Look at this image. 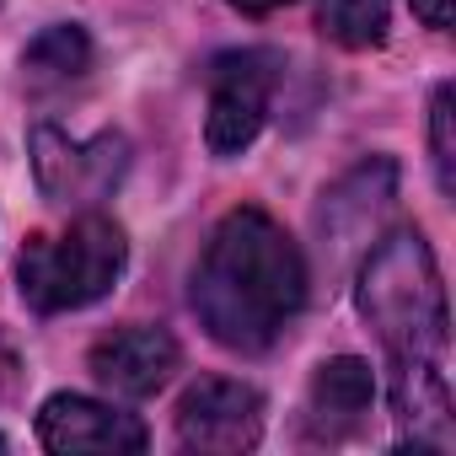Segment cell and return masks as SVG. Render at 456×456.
<instances>
[{"label":"cell","mask_w":456,"mask_h":456,"mask_svg":"<svg viewBox=\"0 0 456 456\" xmlns=\"http://www.w3.org/2000/svg\"><path fill=\"white\" fill-rule=\"evenodd\" d=\"M360 312L392 354V403L413 451H451V387H445V290L419 232H392L370 248L360 274Z\"/></svg>","instance_id":"6da1fadb"},{"label":"cell","mask_w":456,"mask_h":456,"mask_svg":"<svg viewBox=\"0 0 456 456\" xmlns=\"http://www.w3.org/2000/svg\"><path fill=\"white\" fill-rule=\"evenodd\" d=\"M306 306V264L264 209H232L193 269V312L215 344L264 354Z\"/></svg>","instance_id":"7a4b0ae2"},{"label":"cell","mask_w":456,"mask_h":456,"mask_svg":"<svg viewBox=\"0 0 456 456\" xmlns=\"http://www.w3.org/2000/svg\"><path fill=\"white\" fill-rule=\"evenodd\" d=\"M129 242L108 215H81L65 237H33L17 258V285L33 312H76L113 290Z\"/></svg>","instance_id":"3957f363"},{"label":"cell","mask_w":456,"mask_h":456,"mask_svg":"<svg viewBox=\"0 0 456 456\" xmlns=\"http://www.w3.org/2000/svg\"><path fill=\"white\" fill-rule=\"evenodd\" d=\"M269 92H274V60L258 49L220 54L209 65V124L204 140L215 156H237L258 140L269 118Z\"/></svg>","instance_id":"277c9868"},{"label":"cell","mask_w":456,"mask_h":456,"mask_svg":"<svg viewBox=\"0 0 456 456\" xmlns=\"http://www.w3.org/2000/svg\"><path fill=\"white\" fill-rule=\"evenodd\" d=\"M124 161H129V145L113 129L97 134L92 145L65 140L54 124L33 129V172H38V188L54 204H92V199H102L124 177Z\"/></svg>","instance_id":"5b68a950"},{"label":"cell","mask_w":456,"mask_h":456,"mask_svg":"<svg viewBox=\"0 0 456 456\" xmlns=\"http://www.w3.org/2000/svg\"><path fill=\"white\" fill-rule=\"evenodd\" d=\"M258 435H264V397L242 381L209 376V381L188 387L177 403V440L188 451L232 456V451H253Z\"/></svg>","instance_id":"8992f818"},{"label":"cell","mask_w":456,"mask_h":456,"mask_svg":"<svg viewBox=\"0 0 456 456\" xmlns=\"http://www.w3.org/2000/svg\"><path fill=\"white\" fill-rule=\"evenodd\" d=\"M177 370V338L167 328H113L92 344V376L118 397H151Z\"/></svg>","instance_id":"52a82bcc"},{"label":"cell","mask_w":456,"mask_h":456,"mask_svg":"<svg viewBox=\"0 0 456 456\" xmlns=\"http://www.w3.org/2000/svg\"><path fill=\"white\" fill-rule=\"evenodd\" d=\"M38 440L60 456H81V451H145V424L134 413H118L108 403L60 392L44 403L38 413Z\"/></svg>","instance_id":"ba28073f"},{"label":"cell","mask_w":456,"mask_h":456,"mask_svg":"<svg viewBox=\"0 0 456 456\" xmlns=\"http://www.w3.org/2000/svg\"><path fill=\"white\" fill-rule=\"evenodd\" d=\"M370 397H376V376L365 360L354 354H338V360H322L317 376H312V392H306V429L312 440H344L365 424L370 413Z\"/></svg>","instance_id":"9c48e42d"},{"label":"cell","mask_w":456,"mask_h":456,"mask_svg":"<svg viewBox=\"0 0 456 456\" xmlns=\"http://www.w3.org/2000/svg\"><path fill=\"white\" fill-rule=\"evenodd\" d=\"M392 183H397L392 161H365V167H354V172L328 193V204H322V232L338 237V242L365 237V220H376V215L392 204Z\"/></svg>","instance_id":"30bf717a"},{"label":"cell","mask_w":456,"mask_h":456,"mask_svg":"<svg viewBox=\"0 0 456 456\" xmlns=\"http://www.w3.org/2000/svg\"><path fill=\"white\" fill-rule=\"evenodd\" d=\"M22 65H28V81H38V86L76 81V76H86V65H92V44H86V33H81V28L60 22V28L38 33V38L28 44Z\"/></svg>","instance_id":"8fae6325"},{"label":"cell","mask_w":456,"mask_h":456,"mask_svg":"<svg viewBox=\"0 0 456 456\" xmlns=\"http://www.w3.org/2000/svg\"><path fill=\"white\" fill-rule=\"evenodd\" d=\"M322 33L344 49H370L387 38V22H392V0H322L317 12Z\"/></svg>","instance_id":"7c38bea8"},{"label":"cell","mask_w":456,"mask_h":456,"mask_svg":"<svg viewBox=\"0 0 456 456\" xmlns=\"http://www.w3.org/2000/svg\"><path fill=\"white\" fill-rule=\"evenodd\" d=\"M429 151H435V177H440V193L456 188V151H451V86L435 92V108H429Z\"/></svg>","instance_id":"4fadbf2b"},{"label":"cell","mask_w":456,"mask_h":456,"mask_svg":"<svg viewBox=\"0 0 456 456\" xmlns=\"http://www.w3.org/2000/svg\"><path fill=\"white\" fill-rule=\"evenodd\" d=\"M17 381H22V360H17V349H12V338L0 333V403H6L12 392H17Z\"/></svg>","instance_id":"5bb4252c"},{"label":"cell","mask_w":456,"mask_h":456,"mask_svg":"<svg viewBox=\"0 0 456 456\" xmlns=\"http://www.w3.org/2000/svg\"><path fill=\"white\" fill-rule=\"evenodd\" d=\"M413 12L424 17V28H435V33H451V0H413Z\"/></svg>","instance_id":"9a60e30c"},{"label":"cell","mask_w":456,"mask_h":456,"mask_svg":"<svg viewBox=\"0 0 456 456\" xmlns=\"http://www.w3.org/2000/svg\"><path fill=\"white\" fill-rule=\"evenodd\" d=\"M232 6H237L242 17H269V12H280V6H290V0H232Z\"/></svg>","instance_id":"2e32d148"},{"label":"cell","mask_w":456,"mask_h":456,"mask_svg":"<svg viewBox=\"0 0 456 456\" xmlns=\"http://www.w3.org/2000/svg\"><path fill=\"white\" fill-rule=\"evenodd\" d=\"M0 451H6V435H0Z\"/></svg>","instance_id":"e0dca14e"}]
</instances>
